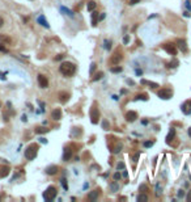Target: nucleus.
<instances>
[{"mask_svg":"<svg viewBox=\"0 0 191 202\" xmlns=\"http://www.w3.org/2000/svg\"><path fill=\"white\" fill-rule=\"evenodd\" d=\"M59 71H60L64 76H72V75L76 72V66L71 62H63L60 67H59Z\"/></svg>","mask_w":191,"mask_h":202,"instance_id":"1","label":"nucleus"},{"mask_svg":"<svg viewBox=\"0 0 191 202\" xmlns=\"http://www.w3.org/2000/svg\"><path fill=\"white\" fill-rule=\"evenodd\" d=\"M37 152H38V144H30L25 150V157L28 160H33L37 156Z\"/></svg>","mask_w":191,"mask_h":202,"instance_id":"2","label":"nucleus"},{"mask_svg":"<svg viewBox=\"0 0 191 202\" xmlns=\"http://www.w3.org/2000/svg\"><path fill=\"white\" fill-rule=\"evenodd\" d=\"M57 194H58V190L55 189L54 187H49L46 189V192L43 193V198H45L47 202H51L53 201L55 197H57Z\"/></svg>","mask_w":191,"mask_h":202,"instance_id":"3","label":"nucleus"},{"mask_svg":"<svg viewBox=\"0 0 191 202\" xmlns=\"http://www.w3.org/2000/svg\"><path fill=\"white\" fill-rule=\"evenodd\" d=\"M158 97L162 98V100H169V98H172L173 96V92H172V89H168V88H164V89H161V91H158Z\"/></svg>","mask_w":191,"mask_h":202,"instance_id":"4","label":"nucleus"},{"mask_svg":"<svg viewBox=\"0 0 191 202\" xmlns=\"http://www.w3.org/2000/svg\"><path fill=\"white\" fill-rule=\"evenodd\" d=\"M90 120H92V124H98V120H99V112L98 109L93 106L92 109H90Z\"/></svg>","mask_w":191,"mask_h":202,"instance_id":"5","label":"nucleus"},{"mask_svg":"<svg viewBox=\"0 0 191 202\" xmlns=\"http://www.w3.org/2000/svg\"><path fill=\"white\" fill-rule=\"evenodd\" d=\"M164 49H165L166 53H169L170 55H176L177 54V47H176L174 43H165Z\"/></svg>","mask_w":191,"mask_h":202,"instance_id":"6","label":"nucleus"},{"mask_svg":"<svg viewBox=\"0 0 191 202\" xmlns=\"http://www.w3.org/2000/svg\"><path fill=\"white\" fill-rule=\"evenodd\" d=\"M38 84L41 88H47L49 87V80L45 75H38Z\"/></svg>","mask_w":191,"mask_h":202,"instance_id":"7","label":"nucleus"},{"mask_svg":"<svg viewBox=\"0 0 191 202\" xmlns=\"http://www.w3.org/2000/svg\"><path fill=\"white\" fill-rule=\"evenodd\" d=\"M122 61V55H121V53L119 51H117V53H114V55L111 57V59H110V62L113 63V65H118L119 62Z\"/></svg>","mask_w":191,"mask_h":202,"instance_id":"8","label":"nucleus"},{"mask_svg":"<svg viewBox=\"0 0 191 202\" xmlns=\"http://www.w3.org/2000/svg\"><path fill=\"white\" fill-rule=\"evenodd\" d=\"M51 118L55 121H59L62 118V110L60 109H55L53 110V113H51Z\"/></svg>","mask_w":191,"mask_h":202,"instance_id":"9","label":"nucleus"},{"mask_svg":"<svg viewBox=\"0 0 191 202\" xmlns=\"http://www.w3.org/2000/svg\"><path fill=\"white\" fill-rule=\"evenodd\" d=\"M46 173H47V175H50V176L57 175V173H58V167H57V165H50V167L46 168Z\"/></svg>","mask_w":191,"mask_h":202,"instance_id":"10","label":"nucleus"},{"mask_svg":"<svg viewBox=\"0 0 191 202\" xmlns=\"http://www.w3.org/2000/svg\"><path fill=\"white\" fill-rule=\"evenodd\" d=\"M126 118H127V121H128V122H134L138 118V113L131 110V112H128V113L126 114Z\"/></svg>","mask_w":191,"mask_h":202,"instance_id":"11","label":"nucleus"},{"mask_svg":"<svg viewBox=\"0 0 191 202\" xmlns=\"http://www.w3.org/2000/svg\"><path fill=\"white\" fill-rule=\"evenodd\" d=\"M71 157H72V151H71V148H64V152H63V160L67 161V160H70Z\"/></svg>","mask_w":191,"mask_h":202,"instance_id":"12","label":"nucleus"},{"mask_svg":"<svg viewBox=\"0 0 191 202\" xmlns=\"http://www.w3.org/2000/svg\"><path fill=\"white\" fill-rule=\"evenodd\" d=\"M9 175V167H0V179H4Z\"/></svg>","mask_w":191,"mask_h":202,"instance_id":"13","label":"nucleus"},{"mask_svg":"<svg viewBox=\"0 0 191 202\" xmlns=\"http://www.w3.org/2000/svg\"><path fill=\"white\" fill-rule=\"evenodd\" d=\"M177 43H178V47H180L182 51H186V50H187V46H186V41H185V39H178Z\"/></svg>","mask_w":191,"mask_h":202,"instance_id":"14","label":"nucleus"},{"mask_svg":"<svg viewBox=\"0 0 191 202\" xmlns=\"http://www.w3.org/2000/svg\"><path fill=\"white\" fill-rule=\"evenodd\" d=\"M98 194H99V189H96V190H93V192L88 196V198H89L90 201H96V200H97V197H98Z\"/></svg>","mask_w":191,"mask_h":202,"instance_id":"15","label":"nucleus"},{"mask_svg":"<svg viewBox=\"0 0 191 202\" xmlns=\"http://www.w3.org/2000/svg\"><path fill=\"white\" fill-rule=\"evenodd\" d=\"M59 98H60V101H62V102H66V101H68L70 94H68V93H66V92H60V93H59Z\"/></svg>","mask_w":191,"mask_h":202,"instance_id":"16","label":"nucleus"},{"mask_svg":"<svg viewBox=\"0 0 191 202\" xmlns=\"http://www.w3.org/2000/svg\"><path fill=\"white\" fill-rule=\"evenodd\" d=\"M174 135H176V130L172 129V130H170V133L168 134V137H166V143H170V142H172V139L174 138Z\"/></svg>","mask_w":191,"mask_h":202,"instance_id":"17","label":"nucleus"},{"mask_svg":"<svg viewBox=\"0 0 191 202\" xmlns=\"http://www.w3.org/2000/svg\"><path fill=\"white\" fill-rule=\"evenodd\" d=\"M38 22H39V24H41V25H42V26H45V28H50V25H49V22H47V21H46V20H45V17H43V16H39V17H38Z\"/></svg>","mask_w":191,"mask_h":202,"instance_id":"18","label":"nucleus"},{"mask_svg":"<svg viewBox=\"0 0 191 202\" xmlns=\"http://www.w3.org/2000/svg\"><path fill=\"white\" fill-rule=\"evenodd\" d=\"M141 84H147V85H149L151 88H157V87H158L157 83H153V81H147V80H141Z\"/></svg>","mask_w":191,"mask_h":202,"instance_id":"19","label":"nucleus"},{"mask_svg":"<svg viewBox=\"0 0 191 202\" xmlns=\"http://www.w3.org/2000/svg\"><path fill=\"white\" fill-rule=\"evenodd\" d=\"M97 20H98V12H93L92 13V25H97Z\"/></svg>","mask_w":191,"mask_h":202,"instance_id":"20","label":"nucleus"},{"mask_svg":"<svg viewBox=\"0 0 191 202\" xmlns=\"http://www.w3.org/2000/svg\"><path fill=\"white\" fill-rule=\"evenodd\" d=\"M103 47H105L106 50H110L111 49V41H109V39H105V41H103Z\"/></svg>","mask_w":191,"mask_h":202,"instance_id":"21","label":"nucleus"},{"mask_svg":"<svg viewBox=\"0 0 191 202\" xmlns=\"http://www.w3.org/2000/svg\"><path fill=\"white\" fill-rule=\"evenodd\" d=\"M138 201L139 202H147V201H148V197H147L145 194H139Z\"/></svg>","mask_w":191,"mask_h":202,"instance_id":"22","label":"nucleus"},{"mask_svg":"<svg viewBox=\"0 0 191 202\" xmlns=\"http://www.w3.org/2000/svg\"><path fill=\"white\" fill-rule=\"evenodd\" d=\"M86 8H88V11H94L96 3H94V2H89L88 4H86Z\"/></svg>","mask_w":191,"mask_h":202,"instance_id":"23","label":"nucleus"},{"mask_svg":"<svg viewBox=\"0 0 191 202\" xmlns=\"http://www.w3.org/2000/svg\"><path fill=\"white\" fill-rule=\"evenodd\" d=\"M49 131V129H46V127H38V129H35V133L37 134H43V133H47Z\"/></svg>","mask_w":191,"mask_h":202,"instance_id":"24","label":"nucleus"},{"mask_svg":"<svg viewBox=\"0 0 191 202\" xmlns=\"http://www.w3.org/2000/svg\"><path fill=\"white\" fill-rule=\"evenodd\" d=\"M111 72H114V74H118V72H122V67H111L110 68Z\"/></svg>","mask_w":191,"mask_h":202,"instance_id":"25","label":"nucleus"},{"mask_svg":"<svg viewBox=\"0 0 191 202\" xmlns=\"http://www.w3.org/2000/svg\"><path fill=\"white\" fill-rule=\"evenodd\" d=\"M140 98H141V100H144V101H147V100H148V97H147V94H144V93H143V94H138V96L135 97V100H140Z\"/></svg>","mask_w":191,"mask_h":202,"instance_id":"26","label":"nucleus"},{"mask_svg":"<svg viewBox=\"0 0 191 202\" xmlns=\"http://www.w3.org/2000/svg\"><path fill=\"white\" fill-rule=\"evenodd\" d=\"M178 65H180V62H178L177 59H173V62L169 63V67H177Z\"/></svg>","mask_w":191,"mask_h":202,"instance_id":"27","label":"nucleus"},{"mask_svg":"<svg viewBox=\"0 0 191 202\" xmlns=\"http://www.w3.org/2000/svg\"><path fill=\"white\" fill-rule=\"evenodd\" d=\"M102 76H103V74L102 72H98V74H96V76L93 78V80L97 81V80H99V79H102Z\"/></svg>","mask_w":191,"mask_h":202,"instance_id":"28","label":"nucleus"},{"mask_svg":"<svg viewBox=\"0 0 191 202\" xmlns=\"http://www.w3.org/2000/svg\"><path fill=\"white\" fill-rule=\"evenodd\" d=\"M110 188H111V190H113V192H117V190H118V185H117V183L110 184Z\"/></svg>","mask_w":191,"mask_h":202,"instance_id":"29","label":"nucleus"},{"mask_svg":"<svg viewBox=\"0 0 191 202\" xmlns=\"http://www.w3.org/2000/svg\"><path fill=\"white\" fill-rule=\"evenodd\" d=\"M139 190H140L141 193H145L147 190H148V187H147V185H140V188H139Z\"/></svg>","mask_w":191,"mask_h":202,"instance_id":"30","label":"nucleus"},{"mask_svg":"<svg viewBox=\"0 0 191 202\" xmlns=\"http://www.w3.org/2000/svg\"><path fill=\"white\" fill-rule=\"evenodd\" d=\"M60 181H62V185H63V188H64V189H66V190H68V184H67V181H66V179H62Z\"/></svg>","mask_w":191,"mask_h":202,"instance_id":"31","label":"nucleus"},{"mask_svg":"<svg viewBox=\"0 0 191 202\" xmlns=\"http://www.w3.org/2000/svg\"><path fill=\"white\" fill-rule=\"evenodd\" d=\"M161 189H160V184H157L156 185V196H161Z\"/></svg>","mask_w":191,"mask_h":202,"instance_id":"32","label":"nucleus"},{"mask_svg":"<svg viewBox=\"0 0 191 202\" xmlns=\"http://www.w3.org/2000/svg\"><path fill=\"white\" fill-rule=\"evenodd\" d=\"M153 146V141H147V142H144V147H152Z\"/></svg>","mask_w":191,"mask_h":202,"instance_id":"33","label":"nucleus"},{"mask_svg":"<svg viewBox=\"0 0 191 202\" xmlns=\"http://www.w3.org/2000/svg\"><path fill=\"white\" fill-rule=\"evenodd\" d=\"M94 70H96V63H92V66H90V70H89V74L92 75L94 72Z\"/></svg>","mask_w":191,"mask_h":202,"instance_id":"34","label":"nucleus"},{"mask_svg":"<svg viewBox=\"0 0 191 202\" xmlns=\"http://www.w3.org/2000/svg\"><path fill=\"white\" fill-rule=\"evenodd\" d=\"M185 194H186V193H185V190H182V189H181L180 192H178V197H180V198H183Z\"/></svg>","mask_w":191,"mask_h":202,"instance_id":"35","label":"nucleus"},{"mask_svg":"<svg viewBox=\"0 0 191 202\" xmlns=\"http://www.w3.org/2000/svg\"><path fill=\"white\" fill-rule=\"evenodd\" d=\"M102 127L105 129V130L109 129V124H107V121H103V122H102Z\"/></svg>","mask_w":191,"mask_h":202,"instance_id":"36","label":"nucleus"},{"mask_svg":"<svg viewBox=\"0 0 191 202\" xmlns=\"http://www.w3.org/2000/svg\"><path fill=\"white\" fill-rule=\"evenodd\" d=\"M62 11H64V12H66V13H67V15H70V16H72V15H73V13H72V12H71L70 9H67V8H63V7H62Z\"/></svg>","mask_w":191,"mask_h":202,"instance_id":"37","label":"nucleus"},{"mask_svg":"<svg viewBox=\"0 0 191 202\" xmlns=\"http://www.w3.org/2000/svg\"><path fill=\"white\" fill-rule=\"evenodd\" d=\"M0 41H4V42H9V38H7V37H3V35H0Z\"/></svg>","mask_w":191,"mask_h":202,"instance_id":"38","label":"nucleus"},{"mask_svg":"<svg viewBox=\"0 0 191 202\" xmlns=\"http://www.w3.org/2000/svg\"><path fill=\"white\" fill-rule=\"evenodd\" d=\"M140 3V0H130V5H134V4Z\"/></svg>","mask_w":191,"mask_h":202,"instance_id":"39","label":"nucleus"},{"mask_svg":"<svg viewBox=\"0 0 191 202\" xmlns=\"http://www.w3.org/2000/svg\"><path fill=\"white\" fill-rule=\"evenodd\" d=\"M118 169H125V163H118Z\"/></svg>","mask_w":191,"mask_h":202,"instance_id":"40","label":"nucleus"},{"mask_svg":"<svg viewBox=\"0 0 191 202\" xmlns=\"http://www.w3.org/2000/svg\"><path fill=\"white\" fill-rule=\"evenodd\" d=\"M119 179H121V173L117 172V173L114 175V180H119Z\"/></svg>","mask_w":191,"mask_h":202,"instance_id":"41","label":"nucleus"},{"mask_svg":"<svg viewBox=\"0 0 191 202\" xmlns=\"http://www.w3.org/2000/svg\"><path fill=\"white\" fill-rule=\"evenodd\" d=\"M128 41H130V37H128V35H126V37L123 38V42H125V43H128Z\"/></svg>","mask_w":191,"mask_h":202,"instance_id":"42","label":"nucleus"},{"mask_svg":"<svg viewBox=\"0 0 191 202\" xmlns=\"http://www.w3.org/2000/svg\"><path fill=\"white\" fill-rule=\"evenodd\" d=\"M0 51H3V53H7L8 50H7V49H5V47H4L3 45H0Z\"/></svg>","mask_w":191,"mask_h":202,"instance_id":"43","label":"nucleus"},{"mask_svg":"<svg viewBox=\"0 0 191 202\" xmlns=\"http://www.w3.org/2000/svg\"><path fill=\"white\" fill-rule=\"evenodd\" d=\"M139 155H140V154H139V152H138V154H136V155H135V156H134V161H138V157H139Z\"/></svg>","mask_w":191,"mask_h":202,"instance_id":"44","label":"nucleus"},{"mask_svg":"<svg viewBox=\"0 0 191 202\" xmlns=\"http://www.w3.org/2000/svg\"><path fill=\"white\" fill-rule=\"evenodd\" d=\"M187 201H189V202H191V190L189 192V196H187Z\"/></svg>","mask_w":191,"mask_h":202,"instance_id":"45","label":"nucleus"},{"mask_svg":"<svg viewBox=\"0 0 191 202\" xmlns=\"http://www.w3.org/2000/svg\"><path fill=\"white\" fill-rule=\"evenodd\" d=\"M3 24H4V20H3V17H0V28L3 26Z\"/></svg>","mask_w":191,"mask_h":202,"instance_id":"46","label":"nucleus"},{"mask_svg":"<svg viewBox=\"0 0 191 202\" xmlns=\"http://www.w3.org/2000/svg\"><path fill=\"white\" fill-rule=\"evenodd\" d=\"M186 7L189 8V9H191V5H190V2H186Z\"/></svg>","mask_w":191,"mask_h":202,"instance_id":"47","label":"nucleus"},{"mask_svg":"<svg viewBox=\"0 0 191 202\" xmlns=\"http://www.w3.org/2000/svg\"><path fill=\"white\" fill-rule=\"evenodd\" d=\"M63 58V55H58V57L57 58H55V59H57V61H60V59Z\"/></svg>","mask_w":191,"mask_h":202,"instance_id":"48","label":"nucleus"},{"mask_svg":"<svg viewBox=\"0 0 191 202\" xmlns=\"http://www.w3.org/2000/svg\"><path fill=\"white\" fill-rule=\"evenodd\" d=\"M105 18V13H101V16H99V20H103Z\"/></svg>","mask_w":191,"mask_h":202,"instance_id":"49","label":"nucleus"},{"mask_svg":"<svg viewBox=\"0 0 191 202\" xmlns=\"http://www.w3.org/2000/svg\"><path fill=\"white\" fill-rule=\"evenodd\" d=\"M136 74H138V75H141L143 71H141V70H136Z\"/></svg>","mask_w":191,"mask_h":202,"instance_id":"50","label":"nucleus"},{"mask_svg":"<svg viewBox=\"0 0 191 202\" xmlns=\"http://www.w3.org/2000/svg\"><path fill=\"white\" fill-rule=\"evenodd\" d=\"M41 142H42V143H47V141L45 139V138H41Z\"/></svg>","mask_w":191,"mask_h":202,"instance_id":"51","label":"nucleus"},{"mask_svg":"<svg viewBox=\"0 0 191 202\" xmlns=\"http://www.w3.org/2000/svg\"><path fill=\"white\" fill-rule=\"evenodd\" d=\"M127 83H128V84H131V85H134V81H132V80H127Z\"/></svg>","mask_w":191,"mask_h":202,"instance_id":"52","label":"nucleus"},{"mask_svg":"<svg viewBox=\"0 0 191 202\" xmlns=\"http://www.w3.org/2000/svg\"><path fill=\"white\" fill-rule=\"evenodd\" d=\"M189 137H190V138H191V127H190V129H189Z\"/></svg>","mask_w":191,"mask_h":202,"instance_id":"53","label":"nucleus"},{"mask_svg":"<svg viewBox=\"0 0 191 202\" xmlns=\"http://www.w3.org/2000/svg\"><path fill=\"white\" fill-rule=\"evenodd\" d=\"M0 106H2V104H0Z\"/></svg>","mask_w":191,"mask_h":202,"instance_id":"54","label":"nucleus"}]
</instances>
